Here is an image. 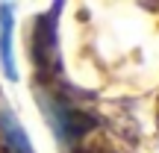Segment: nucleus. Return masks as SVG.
Segmentation results:
<instances>
[{"label":"nucleus","instance_id":"obj_1","mask_svg":"<svg viewBox=\"0 0 159 153\" xmlns=\"http://www.w3.org/2000/svg\"><path fill=\"white\" fill-rule=\"evenodd\" d=\"M39 103H41V112H44V118L50 121V127H53V133H56L59 142L77 144L80 138H83L85 133H91L94 124H97L94 115L71 106L62 94H47V97L39 94Z\"/></svg>","mask_w":159,"mask_h":153},{"label":"nucleus","instance_id":"obj_2","mask_svg":"<svg viewBox=\"0 0 159 153\" xmlns=\"http://www.w3.org/2000/svg\"><path fill=\"white\" fill-rule=\"evenodd\" d=\"M62 3H56L47 15H39L33 24V41H30V53H33V65L39 77L50 83V74L59 71V50H56V12Z\"/></svg>","mask_w":159,"mask_h":153},{"label":"nucleus","instance_id":"obj_3","mask_svg":"<svg viewBox=\"0 0 159 153\" xmlns=\"http://www.w3.org/2000/svg\"><path fill=\"white\" fill-rule=\"evenodd\" d=\"M0 138H3L6 153H35L27 133H24V127H21V121L9 109H0Z\"/></svg>","mask_w":159,"mask_h":153},{"label":"nucleus","instance_id":"obj_4","mask_svg":"<svg viewBox=\"0 0 159 153\" xmlns=\"http://www.w3.org/2000/svg\"><path fill=\"white\" fill-rule=\"evenodd\" d=\"M12 24H15L12 6L0 3V65H3V74L9 79H18V68L12 59Z\"/></svg>","mask_w":159,"mask_h":153}]
</instances>
